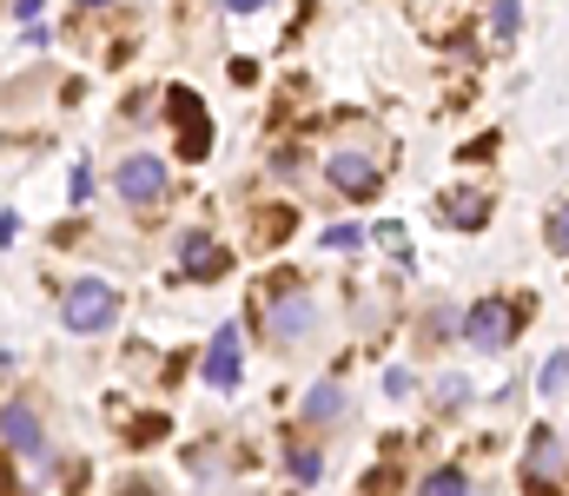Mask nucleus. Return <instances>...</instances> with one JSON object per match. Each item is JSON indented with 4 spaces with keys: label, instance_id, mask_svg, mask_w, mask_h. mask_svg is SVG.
Listing matches in <instances>:
<instances>
[{
    "label": "nucleus",
    "instance_id": "obj_5",
    "mask_svg": "<svg viewBox=\"0 0 569 496\" xmlns=\"http://www.w3.org/2000/svg\"><path fill=\"white\" fill-rule=\"evenodd\" d=\"M159 193H166V159H152V152H133V159L120 165V199L146 206V199H159Z\"/></svg>",
    "mask_w": 569,
    "mask_h": 496
},
{
    "label": "nucleus",
    "instance_id": "obj_8",
    "mask_svg": "<svg viewBox=\"0 0 569 496\" xmlns=\"http://www.w3.org/2000/svg\"><path fill=\"white\" fill-rule=\"evenodd\" d=\"M0 444L21 450V457H34V450H40V418H34L27 404H8V410H0Z\"/></svg>",
    "mask_w": 569,
    "mask_h": 496
},
{
    "label": "nucleus",
    "instance_id": "obj_4",
    "mask_svg": "<svg viewBox=\"0 0 569 496\" xmlns=\"http://www.w3.org/2000/svg\"><path fill=\"white\" fill-rule=\"evenodd\" d=\"M324 179H332L338 193H351V199H378V159H364V152H332V159H324Z\"/></svg>",
    "mask_w": 569,
    "mask_h": 496
},
{
    "label": "nucleus",
    "instance_id": "obj_13",
    "mask_svg": "<svg viewBox=\"0 0 569 496\" xmlns=\"http://www.w3.org/2000/svg\"><path fill=\"white\" fill-rule=\"evenodd\" d=\"M424 496H470V483H463V470H431Z\"/></svg>",
    "mask_w": 569,
    "mask_h": 496
},
{
    "label": "nucleus",
    "instance_id": "obj_1",
    "mask_svg": "<svg viewBox=\"0 0 569 496\" xmlns=\"http://www.w3.org/2000/svg\"><path fill=\"white\" fill-rule=\"evenodd\" d=\"M113 311H120V292H113L107 278H73V285L60 292V318H66V331H107Z\"/></svg>",
    "mask_w": 569,
    "mask_h": 496
},
{
    "label": "nucleus",
    "instance_id": "obj_14",
    "mask_svg": "<svg viewBox=\"0 0 569 496\" xmlns=\"http://www.w3.org/2000/svg\"><path fill=\"white\" fill-rule=\"evenodd\" d=\"M543 238H549V252H569V206H556V212H549Z\"/></svg>",
    "mask_w": 569,
    "mask_h": 496
},
{
    "label": "nucleus",
    "instance_id": "obj_12",
    "mask_svg": "<svg viewBox=\"0 0 569 496\" xmlns=\"http://www.w3.org/2000/svg\"><path fill=\"white\" fill-rule=\"evenodd\" d=\"M338 410H345V390H338V384H318V390L305 397V418H311V424H332Z\"/></svg>",
    "mask_w": 569,
    "mask_h": 496
},
{
    "label": "nucleus",
    "instance_id": "obj_3",
    "mask_svg": "<svg viewBox=\"0 0 569 496\" xmlns=\"http://www.w3.org/2000/svg\"><path fill=\"white\" fill-rule=\"evenodd\" d=\"M166 113H173V126H180V152H186V159H206V152H212V126H206L199 94H193V87H166Z\"/></svg>",
    "mask_w": 569,
    "mask_h": 496
},
{
    "label": "nucleus",
    "instance_id": "obj_7",
    "mask_svg": "<svg viewBox=\"0 0 569 496\" xmlns=\"http://www.w3.org/2000/svg\"><path fill=\"white\" fill-rule=\"evenodd\" d=\"M206 384H219V390L238 384V324H219V338L206 351Z\"/></svg>",
    "mask_w": 569,
    "mask_h": 496
},
{
    "label": "nucleus",
    "instance_id": "obj_11",
    "mask_svg": "<svg viewBox=\"0 0 569 496\" xmlns=\"http://www.w3.org/2000/svg\"><path fill=\"white\" fill-rule=\"evenodd\" d=\"M265 318H272L279 338H298V331L311 324V305H305V298H292V305H265Z\"/></svg>",
    "mask_w": 569,
    "mask_h": 496
},
{
    "label": "nucleus",
    "instance_id": "obj_18",
    "mask_svg": "<svg viewBox=\"0 0 569 496\" xmlns=\"http://www.w3.org/2000/svg\"><path fill=\"white\" fill-rule=\"evenodd\" d=\"M517 34V0H497V40Z\"/></svg>",
    "mask_w": 569,
    "mask_h": 496
},
{
    "label": "nucleus",
    "instance_id": "obj_2",
    "mask_svg": "<svg viewBox=\"0 0 569 496\" xmlns=\"http://www.w3.org/2000/svg\"><path fill=\"white\" fill-rule=\"evenodd\" d=\"M517 324H523V305H517V298H483V305H470V318H463V338H470L477 351H504V345L517 338Z\"/></svg>",
    "mask_w": 569,
    "mask_h": 496
},
{
    "label": "nucleus",
    "instance_id": "obj_22",
    "mask_svg": "<svg viewBox=\"0 0 569 496\" xmlns=\"http://www.w3.org/2000/svg\"><path fill=\"white\" fill-rule=\"evenodd\" d=\"M87 8H107V0H87Z\"/></svg>",
    "mask_w": 569,
    "mask_h": 496
},
{
    "label": "nucleus",
    "instance_id": "obj_10",
    "mask_svg": "<svg viewBox=\"0 0 569 496\" xmlns=\"http://www.w3.org/2000/svg\"><path fill=\"white\" fill-rule=\"evenodd\" d=\"M450 225H463V232H477L483 219H491V199H477V193H444V206H437Z\"/></svg>",
    "mask_w": 569,
    "mask_h": 496
},
{
    "label": "nucleus",
    "instance_id": "obj_6",
    "mask_svg": "<svg viewBox=\"0 0 569 496\" xmlns=\"http://www.w3.org/2000/svg\"><path fill=\"white\" fill-rule=\"evenodd\" d=\"M225 265H232V252H219L206 232H186V245H180V272L186 278H219Z\"/></svg>",
    "mask_w": 569,
    "mask_h": 496
},
{
    "label": "nucleus",
    "instance_id": "obj_20",
    "mask_svg": "<svg viewBox=\"0 0 569 496\" xmlns=\"http://www.w3.org/2000/svg\"><path fill=\"white\" fill-rule=\"evenodd\" d=\"M159 431H166V418H139V424H133V444H152Z\"/></svg>",
    "mask_w": 569,
    "mask_h": 496
},
{
    "label": "nucleus",
    "instance_id": "obj_17",
    "mask_svg": "<svg viewBox=\"0 0 569 496\" xmlns=\"http://www.w3.org/2000/svg\"><path fill=\"white\" fill-rule=\"evenodd\" d=\"M364 232L358 225H332V232H324V245H332V252H351V245H358Z\"/></svg>",
    "mask_w": 569,
    "mask_h": 496
},
{
    "label": "nucleus",
    "instance_id": "obj_16",
    "mask_svg": "<svg viewBox=\"0 0 569 496\" xmlns=\"http://www.w3.org/2000/svg\"><path fill=\"white\" fill-rule=\"evenodd\" d=\"M562 384H569V358H549V364H543V377H536V390H543V397H556Z\"/></svg>",
    "mask_w": 569,
    "mask_h": 496
},
{
    "label": "nucleus",
    "instance_id": "obj_19",
    "mask_svg": "<svg viewBox=\"0 0 569 496\" xmlns=\"http://www.w3.org/2000/svg\"><path fill=\"white\" fill-rule=\"evenodd\" d=\"M292 470H298V483H318V457L311 450H292Z\"/></svg>",
    "mask_w": 569,
    "mask_h": 496
},
{
    "label": "nucleus",
    "instance_id": "obj_15",
    "mask_svg": "<svg viewBox=\"0 0 569 496\" xmlns=\"http://www.w3.org/2000/svg\"><path fill=\"white\" fill-rule=\"evenodd\" d=\"M285 232H292V212H285V206H272V212H259V238H272V245H279Z\"/></svg>",
    "mask_w": 569,
    "mask_h": 496
},
{
    "label": "nucleus",
    "instance_id": "obj_9",
    "mask_svg": "<svg viewBox=\"0 0 569 496\" xmlns=\"http://www.w3.org/2000/svg\"><path fill=\"white\" fill-rule=\"evenodd\" d=\"M556 470H562V450H556L549 431H536V437H530V496H556V489H549Z\"/></svg>",
    "mask_w": 569,
    "mask_h": 496
},
{
    "label": "nucleus",
    "instance_id": "obj_21",
    "mask_svg": "<svg viewBox=\"0 0 569 496\" xmlns=\"http://www.w3.org/2000/svg\"><path fill=\"white\" fill-rule=\"evenodd\" d=\"M225 8H232V14H252V8H265V0H225Z\"/></svg>",
    "mask_w": 569,
    "mask_h": 496
}]
</instances>
